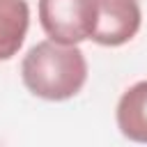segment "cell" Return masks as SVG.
Returning a JSON list of instances; mask_svg holds the SVG:
<instances>
[{
    "label": "cell",
    "instance_id": "obj_1",
    "mask_svg": "<svg viewBox=\"0 0 147 147\" xmlns=\"http://www.w3.org/2000/svg\"><path fill=\"white\" fill-rule=\"evenodd\" d=\"M21 78L34 96L67 101L83 90L87 80V60L78 46H62L46 39L25 53Z\"/></svg>",
    "mask_w": 147,
    "mask_h": 147
},
{
    "label": "cell",
    "instance_id": "obj_2",
    "mask_svg": "<svg viewBox=\"0 0 147 147\" xmlns=\"http://www.w3.org/2000/svg\"><path fill=\"white\" fill-rule=\"evenodd\" d=\"M39 23L51 41L78 46L92 39L96 23V0H39Z\"/></svg>",
    "mask_w": 147,
    "mask_h": 147
},
{
    "label": "cell",
    "instance_id": "obj_3",
    "mask_svg": "<svg viewBox=\"0 0 147 147\" xmlns=\"http://www.w3.org/2000/svg\"><path fill=\"white\" fill-rule=\"evenodd\" d=\"M142 23L138 0H96V23L92 41L99 46H122L131 41Z\"/></svg>",
    "mask_w": 147,
    "mask_h": 147
},
{
    "label": "cell",
    "instance_id": "obj_4",
    "mask_svg": "<svg viewBox=\"0 0 147 147\" xmlns=\"http://www.w3.org/2000/svg\"><path fill=\"white\" fill-rule=\"evenodd\" d=\"M115 119L124 138L147 145V80H138L122 92Z\"/></svg>",
    "mask_w": 147,
    "mask_h": 147
},
{
    "label": "cell",
    "instance_id": "obj_5",
    "mask_svg": "<svg viewBox=\"0 0 147 147\" xmlns=\"http://www.w3.org/2000/svg\"><path fill=\"white\" fill-rule=\"evenodd\" d=\"M30 7L25 0H0V62L11 60L28 34Z\"/></svg>",
    "mask_w": 147,
    "mask_h": 147
}]
</instances>
